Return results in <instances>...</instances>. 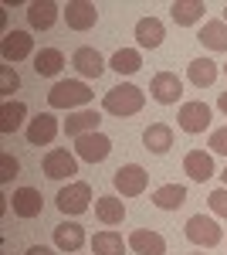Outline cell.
<instances>
[{"label":"cell","mask_w":227,"mask_h":255,"mask_svg":"<svg viewBox=\"0 0 227 255\" xmlns=\"http://www.w3.org/2000/svg\"><path fill=\"white\" fill-rule=\"evenodd\" d=\"M105 113L109 116H119V119H126V116H136L143 106H146V96H143V89L139 85H115V89H109L105 92Z\"/></svg>","instance_id":"6da1fadb"},{"label":"cell","mask_w":227,"mask_h":255,"mask_svg":"<svg viewBox=\"0 0 227 255\" xmlns=\"http://www.w3.org/2000/svg\"><path fill=\"white\" fill-rule=\"evenodd\" d=\"M92 89L85 82H72V79H61L51 85L48 92V106L51 109H78V106H88L92 102Z\"/></svg>","instance_id":"7a4b0ae2"},{"label":"cell","mask_w":227,"mask_h":255,"mask_svg":"<svg viewBox=\"0 0 227 255\" xmlns=\"http://www.w3.org/2000/svg\"><path fill=\"white\" fill-rule=\"evenodd\" d=\"M58 211L61 215H85L88 211V201H92V187L85 180H72L68 187L58 191Z\"/></svg>","instance_id":"3957f363"},{"label":"cell","mask_w":227,"mask_h":255,"mask_svg":"<svg viewBox=\"0 0 227 255\" xmlns=\"http://www.w3.org/2000/svg\"><path fill=\"white\" fill-rule=\"evenodd\" d=\"M187 238L197 245V249H214V245H221L224 242V232H221V225L207 215H193L187 221Z\"/></svg>","instance_id":"277c9868"},{"label":"cell","mask_w":227,"mask_h":255,"mask_svg":"<svg viewBox=\"0 0 227 255\" xmlns=\"http://www.w3.org/2000/svg\"><path fill=\"white\" fill-rule=\"evenodd\" d=\"M112 184L122 197H139L146 191V184H150V174H146L139 163H126V167H119L112 174Z\"/></svg>","instance_id":"5b68a950"},{"label":"cell","mask_w":227,"mask_h":255,"mask_svg":"<svg viewBox=\"0 0 227 255\" xmlns=\"http://www.w3.org/2000/svg\"><path fill=\"white\" fill-rule=\"evenodd\" d=\"M41 170L51 177V180H72V177L78 174V160L72 157L68 150L55 146V150H48V153H44V160H41Z\"/></svg>","instance_id":"8992f818"},{"label":"cell","mask_w":227,"mask_h":255,"mask_svg":"<svg viewBox=\"0 0 227 255\" xmlns=\"http://www.w3.org/2000/svg\"><path fill=\"white\" fill-rule=\"evenodd\" d=\"M0 55H3V61L10 65H17V61L31 58L34 55V38L27 34V31H7L3 34V41H0Z\"/></svg>","instance_id":"52a82bcc"},{"label":"cell","mask_w":227,"mask_h":255,"mask_svg":"<svg viewBox=\"0 0 227 255\" xmlns=\"http://www.w3.org/2000/svg\"><path fill=\"white\" fill-rule=\"evenodd\" d=\"M176 123H180V129H183V133H204V129L210 126V106H207V102H200V99L183 102Z\"/></svg>","instance_id":"ba28073f"},{"label":"cell","mask_w":227,"mask_h":255,"mask_svg":"<svg viewBox=\"0 0 227 255\" xmlns=\"http://www.w3.org/2000/svg\"><path fill=\"white\" fill-rule=\"evenodd\" d=\"M150 96L159 102V106H173L176 99L183 96V82L180 75H173V72H159V75H152L150 82Z\"/></svg>","instance_id":"9c48e42d"},{"label":"cell","mask_w":227,"mask_h":255,"mask_svg":"<svg viewBox=\"0 0 227 255\" xmlns=\"http://www.w3.org/2000/svg\"><path fill=\"white\" fill-rule=\"evenodd\" d=\"M75 153L88 163H102V160L112 153V139L102 136V133H88V136H78L75 139Z\"/></svg>","instance_id":"30bf717a"},{"label":"cell","mask_w":227,"mask_h":255,"mask_svg":"<svg viewBox=\"0 0 227 255\" xmlns=\"http://www.w3.org/2000/svg\"><path fill=\"white\" fill-rule=\"evenodd\" d=\"M61 17L68 20L72 31H92L95 20H98V10H95V3H88V0H68V7H65Z\"/></svg>","instance_id":"8fae6325"},{"label":"cell","mask_w":227,"mask_h":255,"mask_svg":"<svg viewBox=\"0 0 227 255\" xmlns=\"http://www.w3.org/2000/svg\"><path fill=\"white\" fill-rule=\"evenodd\" d=\"M58 119L51 116V113H38V116L27 123V143L31 146H48V143H55L58 136Z\"/></svg>","instance_id":"7c38bea8"},{"label":"cell","mask_w":227,"mask_h":255,"mask_svg":"<svg viewBox=\"0 0 227 255\" xmlns=\"http://www.w3.org/2000/svg\"><path fill=\"white\" fill-rule=\"evenodd\" d=\"M10 208H14L17 218H38L41 211H44V197H41V191H34V187H17L14 197H10Z\"/></svg>","instance_id":"4fadbf2b"},{"label":"cell","mask_w":227,"mask_h":255,"mask_svg":"<svg viewBox=\"0 0 227 255\" xmlns=\"http://www.w3.org/2000/svg\"><path fill=\"white\" fill-rule=\"evenodd\" d=\"M61 14H65V10L58 7L55 0H34V3H27V24H31L34 31H48Z\"/></svg>","instance_id":"5bb4252c"},{"label":"cell","mask_w":227,"mask_h":255,"mask_svg":"<svg viewBox=\"0 0 227 255\" xmlns=\"http://www.w3.org/2000/svg\"><path fill=\"white\" fill-rule=\"evenodd\" d=\"M129 249L136 255H166V238L159 232H150V228H136L129 235Z\"/></svg>","instance_id":"9a60e30c"},{"label":"cell","mask_w":227,"mask_h":255,"mask_svg":"<svg viewBox=\"0 0 227 255\" xmlns=\"http://www.w3.org/2000/svg\"><path fill=\"white\" fill-rule=\"evenodd\" d=\"M98 123H102V116L95 109H78V113H72V116L65 119V133L72 139L88 136V133H98Z\"/></svg>","instance_id":"2e32d148"},{"label":"cell","mask_w":227,"mask_h":255,"mask_svg":"<svg viewBox=\"0 0 227 255\" xmlns=\"http://www.w3.org/2000/svg\"><path fill=\"white\" fill-rule=\"evenodd\" d=\"M72 65L78 68V75H85V79H98L102 72H105V58L95 51V48H78L75 55H72Z\"/></svg>","instance_id":"e0dca14e"},{"label":"cell","mask_w":227,"mask_h":255,"mask_svg":"<svg viewBox=\"0 0 227 255\" xmlns=\"http://www.w3.org/2000/svg\"><path fill=\"white\" fill-rule=\"evenodd\" d=\"M204 10H207L204 0H173L170 3V14H173V20H176L180 27H190V24L204 20Z\"/></svg>","instance_id":"ac0fdd59"},{"label":"cell","mask_w":227,"mask_h":255,"mask_svg":"<svg viewBox=\"0 0 227 255\" xmlns=\"http://www.w3.org/2000/svg\"><path fill=\"white\" fill-rule=\"evenodd\" d=\"M55 245L61 252H78L85 245V228L75 225V221H61L55 228Z\"/></svg>","instance_id":"d6986e66"},{"label":"cell","mask_w":227,"mask_h":255,"mask_svg":"<svg viewBox=\"0 0 227 255\" xmlns=\"http://www.w3.org/2000/svg\"><path fill=\"white\" fill-rule=\"evenodd\" d=\"M183 170L190 174V180H210L214 177V157L204 153V150H190L187 157H183Z\"/></svg>","instance_id":"ffe728a7"},{"label":"cell","mask_w":227,"mask_h":255,"mask_svg":"<svg viewBox=\"0 0 227 255\" xmlns=\"http://www.w3.org/2000/svg\"><path fill=\"white\" fill-rule=\"evenodd\" d=\"M163 34H166V27H163L159 17H143L136 24V41H139V48H159V44H163Z\"/></svg>","instance_id":"44dd1931"},{"label":"cell","mask_w":227,"mask_h":255,"mask_svg":"<svg viewBox=\"0 0 227 255\" xmlns=\"http://www.w3.org/2000/svg\"><path fill=\"white\" fill-rule=\"evenodd\" d=\"M183 201H187V187H180V184H163L152 191V204L159 211H176V208H183Z\"/></svg>","instance_id":"7402d4cb"},{"label":"cell","mask_w":227,"mask_h":255,"mask_svg":"<svg viewBox=\"0 0 227 255\" xmlns=\"http://www.w3.org/2000/svg\"><path fill=\"white\" fill-rule=\"evenodd\" d=\"M197 41L204 48H210V51H227V20H207L200 27Z\"/></svg>","instance_id":"603a6c76"},{"label":"cell","mask_w":227,"mask_h":255,"mask_svg":"<svg viewBox=\"0 0 227 255\" xmlns=\"http://www.w3.org/2000/svg\"><path fill=\"white\" fill-rule=\"evenodd\" d=\"M95 218H98L102 225H122V218H126V204H122L115 194L98 197V201H95Z\"/></svg>","instance_id":"cb8c5ba5"},{"label":"cell","mask_w":227,"mask_h":255,"mask_svg":"<svg viewBox=\"0 0 227 255\" xmlns=\"http://www.w3.org/2000/svg\"><path fill=\"white\" fill-rule=\"evenodd\" d=\"M143 143H146V150H152V153H166L173 146V129L166 123H150L146 133H143Z\"/></svg>","instance_id":"d4e9b609"},{"label":"cell","mask_w":227,"mask_h":255,"mask_svg":"<svg viewBox=\"0 0 227 255\" xmlns=\"http://www.w3.org/2000/svg\"><path fill=\"white\" fill-rule=\"evenodd\" d=\"M187 79L197 85V89H207V85H214L217 82V61L210 58H193L187 65Z\"/></svg>","instance_id":"484cf974"},{"label":"cell","mask_w":227,"mask_h":255,"mask_svg":"<svg viewBox=\"0 0 227 255\" xmlns=\"http://www.w3.org/2000/svg\"><path fill=\"white\" fill-rule=\"evenodd\" d=\"M24 116H27V106L17 102V99H7L3 109H0V133H3V136H7V133H17Z\"/></svg>","instance_id":"4316f807"},{"label":"cell","mask_w":227,"mask_h":255,"mask_svg":"<svg viewBox=\"0 0 227 255\" xmlns=\"http://www.w3.org/2000/svg\"><path fill=\"white\" fill-rule=\"evenodd\" d=\"M61 68H65V55L58 48H41L38 55H34V72L44 75V79H55Z\"/></svg>","instance_id":"83f0119b"},{"label":"cell","mask_w":227,"mask_h":255,"mask_svg":"<svg viewBox=\"0 0 227 255\" xmlns=\"http://www.w3.org/2000/svg\"><path fill=\"white\" fill-rule=\"evenodd\" d=\"M92 252L95 255H126V242H122L119 232L105 228V232H98V235L92 238Z\"/></svg>","instance_id":"f1b7e54d"},{"label":"cell","mask_w":227,"mask_h":255,"mask_svg":"<svg viewBox=\"0 0 227 255\" xmlns=\"http://www.w3.org/2000/svg\"><path fill=\"white\" fill-rule=\"evenodd\" d=\"M109 68H115L119 75H133V72L143 68V55L136 48H119L112 55V61H109Z\"/></svg>","instance_id":"f546056e"},{"label":"cell","mask_w":227,"mask_h":255,"mask_svg":"<svg viewBox=\"0 0 227 255\" xmlns=\"http://www.w3.org/2000/svg\"><path fill=\"white\" fill-rule=\"evenodd\" d=\"M17 174H20L17 157H10V153H0V184H10V180H14Z\"/></svg>","instance_id":"4dcf8cb0"},{"label":"cell","mask_w":227,"mask_h":255,"mask_svg":"<svg viewBox=\"0 0 227 255\" xmlns=\"http://www.w3.org/2000/svg\"><path fill=\"white\" fill-rule=\"evenodd\" d=\"M17 89H20V75L10 65H3V68H0V92L10 96V92H17Z\"/></svg>","instance_id":"1f68e13d"},{"label":"cell","mask_w":227,"mask_h":255,"mask_svg":"<svg viewBox=\"0 0 227 255\" xmlns=\"http://www.w3.org/2000/svg\"><path fill=\"white\" fill-rule=\"evenodd\" d=\"M207 204H210V211H214V215L227 218V187H221V191H214V194L207 197Z\"/></svg>","instance_id":"d6a6232c"},{"label":"cell","mask_w":227,"mask_h":255,"mask_svg":"<svg viewBox=\"0 0 227 255\" xmlns=\"http://www.w3.org/2000/svg\"><path fill=\"white\" fill-rule=\"evenodd\" d=\"M210 150L221 153V157H227V126H221V129L210 133Z\"/></svg>","instance_id":"836d02e7"},{"label":"cell","mask_w":227,"mask_h":255,"mask_svg":"<svg viewBox=\"0 0 227 255\" xmlns=\"http://www.w3.org/2000/svg\"><path fill=\"white\" fill-rule=\"evenodd\" d=\"M24 255H55L51 249H44V245H34V249H27Z\"/></svg>","instance_id":"e575fe53"},{"label":"cell","mask_w":227,"mask_h":255,"mask_svg":"<svg viewBox=\"0 0 227 255\" xmlns=\"http://www.w3.org/2000/svg\"><path fill=\"white\" fill-rule=\"evenodd\" d=\"M217 109L227 116V92H221V99H217Z\"/></svg>","instance_id":"d590c367"},{"label":"cell","mask_w":227,"mask_h":255,"mask_svg":"<svg viewBox=\"0 0 227 255\" xmlns=\"http://www.w3.org/2000/svg\"><path fill=\"white\" fill-rule=\"evenodd\" d=\"M221 177H224V184H227V167H224V174H221Z\"/></svg>","instance_id":"8d00e7d4"},{"label":"cell","mask_w":227,"mask_h":255,"mask_svg":"<svg viewBox=\"0 0 227 255\" xmlns=\"http://www.w3.org/2000/svg\"><path fill=\"white\" fill-rule=\"evenodd\" d=\"M224 20H227V3H224Z\"/></svg>","instance_id":"74e56055"},{"label":"cell","mask_w":227,"mask_h":255,"mask_svg":"<svg viewBox=\"0 0 227 255\" xmlns=\"http://www.w3.org/2000/svg\"><path fill=\"white\" fill-rule=\"evenodd\" d=\"M193 255H204V252H193Z\"/></svg>","instance_id":"f35d334b"},{"label":"cell","mask_w":227,"mask_h":255,"mask_svg":"<svg viewBox=\"0 0 227 255\" xmlns=\"http://www.w3.org/2000/svg\"><path fill=\"white\" fill-rule=\"evenodd\" d=\"M224 72H227V65H224Z\"/></svg>","instance_id":"ab89813d"}]
</instances>
